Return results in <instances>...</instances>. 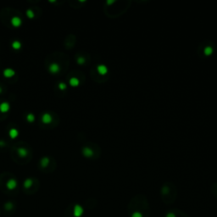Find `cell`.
<instances>
[{
	"instance_id": "1",
	"label": "cell",
	"mask_w": 217,
	"mask_h": 217,
	"mask_svg": "<svg viewBox=\"0 0 217 217\" xmlns=\"http://www.w3.org/2000/svg\"><path fill=\"white\" fill-rule=\"evenodd\" d=\"M151 209L148 198L143 193L133 196L128 203L127 215L129 217H150Z\"/></svg>"
},
{
	"instance_id": "2",
	"label": "cell",
	"mask_w": 217,
	"mask_h": 217,
	"mask_svg": "<svg viewBox=\"0 0 217 217\" xmlns=\"http://www.w3.org/2000/svg\"><path fill=\"white\" fill-rule=\"evenodd\" d=\"M159 194L162 201L167 205H171L175 203L177 198V188L176 185L171 182H166L159 190Z\"/></svg>"
},
{
	"instance_id": "3",
	"label": "cell",
	"mask_w": 217,
	"mask_h": 217,
	"mask_svg": "<svg viewBox=\"0 0 217 217\" xmlns=\"http://www.w3.org/2000/svg\"><path fill=\"white\" fill-rule=\"evenodd\" d=\"M165 217H190L186 212L177 208H171L166 212Z\"/></svg>"
},
{
	"instance_id": "4",
	"label": "cell",
	"mask_w": 217,
	"mask_h": 217,
	"mask_svg": "<svg viewBox=\"0 0 217 217\" xmlns=\"http://www.w3.org/2000/svg\"><path fill=\"white\" fill-rule=\"evenodd\" d=\"M84 213V209L78 203L74 204L70 210L71 217H82Z\"/></svg>"
},
{
	"instance_id": "5",
	"label": "cell",
	"mask_w": 217,
	"mask_h": 217,
	"mask_svg": "<svg viewBox=\"0 0 217 217\" xmlns=\"http://www.w3.org/2000/svg\"><path fill=\"white\" fill-rule=\"evenodd\" d=\"M60 70H61V67L59 66V64H58L57 62H53L48 66V71L50 74H53V75L59 74L60 72Z\"/></svg>"
},
{
	"instance_id": "6",
	"label": "cell",
	"mask_w": 217,
	"mask_h": 217,
	"mask_svg": "<svg viewBox=\"0 0 217 217\" xmlns=\"http://www.w3.org/2000/svg\"><path fill=\"white\" fill-rule=\"evenodd\" d=\"M82 155L85 157H86V158H93V156H94L93 149L90 148V147H87V146L83 147L82 149Z\"/></svg>"
},
{
	"instance_id": "7",
	"label": "cell",
	"mask_w": 217,
	"mask_h": 217,
	"mask_svg": "<svg viewBox=\"0 0 217 217\" xmlns=\"http://www.w3.org/2000/svg\"><path fill=\"white\" fill-rule=\"evenodd\" d=\"M10 103L7 102V101H4L2 103H0V112L2 114H5V113H8L9 111H10Z\"/></svg>"
},
{
	"instance_id": "8",
	"label": "cell",
	"mask_w": 217,
	"mask_h": 217,
	"mask_svg": "<svg viewBox=\"0 0 217 217\" xmlns=\"http://www.w3.org/2000/svg\"><path fill=\"white\" fill-rule=\"evenodd\" d=\"M53 121V116L50 113L45 112L42 115V122L43 124H50Z\"/></svg>"
},
{
	"instance_id": "9",
	"label": "cell",
	"mask_w": 217,
	"mask_h": 217,
	"mask_svg": "<svg viewBox=\"0 0 217 217\" xmlns=\"http://www.w3.org/2000/svg\"><path fill=\"white\" fill-rule=\"evenodd\" d=\"M18 183L16 179L14 178H10V179L8 180V182L6 183V187L9 190H14L17 187Z\"/></svg>"
},
{
	"instance_id": "10",
	"label": "cell",
	"mask_w": 217,
	"mask_h": 217,
	"mask_svg": "<svg viewBox=\"0 0 217 217\" xmlns=\"http://www.w3.org/2000/svg\"><path fill=\"white\" fill-rule=\"evenodd\" d=\"M200 49H203V55L205 56H210L212 54V53L214 51V47L213 46H210V45L207 43V46L204 47H200Z\"/></svg>"
},
{
	"instance_id": "11",
	"label": "cell",
	"mask_w": 217,
	"mask_h": 217,
	"mask_svg": "<svg viewBox=\"0 0 217 217\" xmlns=\"http://www.w3.org/2000/svg\"><path fill=\"white\" fill-rule=\"evenodd\" d=\"M11 25L15 28H18L21 26L22 25V20L19 16H14V17L11 18Z\"/></svg>"
},
{
	"instance_id": "12",
	"label": "cell",
	"mask_w": 217,
	"mask_h": 217,
	"mask_svg": "<svg viewBox=\"0 0 217 217\" xmlns=\"http://www.w3.org/2000/svg\"><path fill=\"white\" fill-rule=\"evenodd\" d=\"M15 75V71L11 68H6L3 70V76L5 78H11Z\"/></svg>"
},
{
	"instance_id": "13",
	"label": "cell",
	"mask_w": 217,
	"mask_h": 217,
	"mask_svg": "<svg viewBox=\"0 0 217 217\" xmlns=\"http://www.w3.org/2000/svg\"><path fill=\"white\" fill-rule=\"evenodd\" d=\"M97 72L98 73L99 75H101V76H104V75H107L108 69H107V67L104 65H98V66H97Z\"/></svg>"
},
{
	"instance_id": "14",
	"label": "cell",
	"mask_w": 217,
	"mask_h": 217,
	"mask_svg": "<svg viewBox=\"0 0 217 217\" xmlns=\"http://www.w3.org/2000/svg\"><path fill=\"white\" fill-rule=\"evenodd\" d=\"M49 162H50V159H49L48 156H44L40 159V166H41L42 168H46L49 165Z\"/></svg>"
},
{
	"instance_id": "15",
	"label": "cell",
	"mask_w": 217,
	"mask_h": 217,
	"mask_svg": "<svg viewBox=\"0 0 217 217\" xmlns=\"http://www.w3.org/2000/svg\"><path fill=\"white\" fill-rule=\"evenodd\" d=\"M17 154L21 158H26L28 155V150L25 148H19L17 149Z\"/></svg>"
},
{
	"instance_id": "16",
	"label": "cell",
	"mask_w": 217,
	"mask_h": 217,
	"mask_svg": "<svg viewBox=\"0 0 217 217\" xmlns=\"http://www.w3.org/2000/svg\"><path fill=\"white\" fill-rule=\"evenodd\" d=\"M9 136L11 139H15L19 136V131L16 128H11L9 131Z\"/></svg>"
},
{
	"instance_id": "17",
	"label": "cell",
	"mask_w": 217,
	"mask_h": 217,
	"mask_svg": "<svg viewBox=\"0 0 217 217\" xmlns=\"http://www.w3.org/2000/svg\"><path fill=\"white\" fill-rule=\"evenodd\" d=\"M69 83H70V85L71 86H74V87H76V86H79L80 80L78 79L77 77L72 76V77H70V78Z\"/></svg>"
},
{
	"instance_id": "18",
	"label": "cell",
	"mask_w": 217,
	"mask_h": 217,
	"mask_svg": "<svg viewBox=\"0 0 217 217\" xmlns=\"http://www.w3.org/2000/svg\"><path fill=\"white\" fill-rule=\"evenodd\" d=\"M11 47H12V48H13L14 50H20L21 48V47H22V43H21L20 41L15 40V41L12 42Z\"/></svg>"
},
{
	"instance_id": "19",
	"label": "cell",
	"mask_w": 217,
	"mask_h": 217,
	"mask_svg": "<svg viewBox=\"0 0 217 217\" xmlns=\"http://www.w3.org/2000/svg\"><path fill=\"white\" fill-rule=\"evenodd\" d=\"M32 184H33V180L31 179V178H27V179L25 180L24 183H23V187H24V188H26V189H28V188H30L32 186Z\"/></svg>"
},
{
	"instance_id": "20",
	"label": "cell",
	"mask_w": 217,
	"mask_h": 217,
	"mask_svg": "<svg viewBox=\"0 0 217 217\" xmlns=\"http://www.w3.org/2000/svg\"><path fill=\"white\" fill-rule=\"evenodd\" d=\"M26 121H27L29 123H33V122L35 121L36 117H35L34 114H32V113H29V114L26 115Z\"/></svg>"
},
{
	"instance_id": "21",
	"label": "cell",
	"mask_w": 217,
	"mask_h": 217,
	"mask_svg": "<svg viewBox=\"0 0 217 217\" xmlns=\"http://www.w3.org/2000/svg\"><path fill=\"white\" fill-rule=\"evenodd\" d=\"M26 17L29 18V19H33V18L35 17V14H34V11L32 10H26Z\"/></svg>"
},
{
	"instance_id": "22",
	"label": "cell",
	"mask_w": 217,
	"mask_h": 217,
	"mask_svg": "<svg viewBox=\"0 0 217 217\" xmlns=\"http://www.w3.org/2000/svg\"><path fill=\"white\" fill-rule=\"evenodd\" d=\"M76 63H77L78 65H80V66H82V65H84V64L86 63V59H85L84 57H82V56H79V57L76 59Z\"/></svg>"
},
{
	"instance_id": "23",
	"label": "cell",
	"mask_w": 217,
	"mask_h": 217,
	"mask_svg": "<svg viewBox=\"0 0 217 217\" xmlns=\"http://www.w3.org/2000/svg\"><path fill=\"white\" fill-rule=\"evenodd\" d=\"M58 88L61 91H65V90L67 89V84L63 82H60L58 83Z\"/></svg>"
},
{
	"instance_id": "24",
	"label": "cell",
	"mask_w": 217,
	"mask_h": 217,
	"mask_svg": "<svg viewBox=\"0 0 217 217\" xmlns=\"http://www.w3.org/2000/svg\"><path fill=\"white\" fill-rule=\"evenodd\" d=\"M211 192L215 196L217 197V183H214L211 186Z\"/></svg>"
},
{
	"instance_id": "25",
	"label": "cell",
	"mask_w": 217,
	"mask_h": 217,
	"mask_svg": "<svg viewBox=\"0 0 217 217\" xmlns=\"http://www.w3.org/2000/svg\"><path fill=\"white\" fill-rule=\"evenodd\" d=\"M5 145H6V143H5V141H4V140H0V148L4 147Z\"/></svg>"
},
{
	"instance_id": "26",
	"label": "cell",
	"mask_w": 217,
	"mask_h": 217,
	"mask_svg": "<svg viewBox=\"0 0 217 217\" xmlns=\"http://www.w3.org/2000/svg\"><path fill=\"white\" fill-rule=\"evenodd\" d=\"M2 92H3V90H2V88H1V86H0V94L2 93Z\"/></svg>"
}]
</instances>
